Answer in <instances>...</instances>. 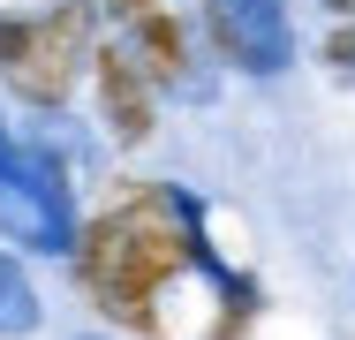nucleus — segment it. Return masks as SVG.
<instances>
[{"instance_id": "1", "label": "nucleus", "mask_w": 355, "mask_h": 340, "mask_svg": "<svg viewBox=\"0 0 355 340\" xmlns=\"http://www.w3.org/2000/svg\"><path fill=\"white\" fill-rule=\"evenodd\" d=\"M76 280L114 333L137 340H205L189 310H212L227 340L250 325V287L234 280V265H219L197 204L174 182H121L98 204L76 227Z\"/></svg>"}, {"instance_id": "2", "label": "nucleus", "mask_w": 355, "mask_h": 340, "mask_svg": "<svg viewBox=\"0 0 355 340\" xmlns=\"http://www.w3.org/2000/svg\"><path fill=\"white\" fill-rule=\"evenodd\" d=\"M98 0H53V8H23V15H0V83L38 106V114H61L76 91V76L98 61Z\"/></svg>"}, {"instance_id": "3", "label": "nucleus", "mask_w": 355, "mask_h": 340, "mask_svg": "<svg viewBox=\"0 0 355 340\" xmlns=\"http://www.w3.org/2000/svg\"><path fill=\"white\" fill-rule=\"evenodd\" d=\"M212 53L242 76H280L295 61V15L287 0H205Z\"/></svg>"}, {"instance_id": "4", "label": "nucleus", "mask_w": 355, "mask_h": 340, "mask_svg": "<svg viewBox=\"0 0 355 340\" xmlns=\"http://www.w3.org/2000/svg\"><path fill=\"white\" fill-rule=\"evenodd\" d=\"M91 83H98V121H106V136H114L121 151L151 144V129H159V83L144 76L137 53L106 38L98 61H91Z\"/></svg>"}, {"instance_id": "5", "label": "nucleus", "mask_w": 355, "mask_h": 340, "mask_svg": "<svg viewBox=\"0 0 355 340\" xmlns=\"http://www.w3.org/2000/svg\"><path fill=\"white\" fill-rule=\"evenodd\" d=\"M129 53L144 61V76H151L159 91H174V99H205V68H197L189 23H182L174 8H159V15L129 23Z\"/></svg>"}, {"instance_id": "6", "label": "nucleus", "mask_w": 355, "mask_h": 340, "mask_svg": "<svg viewBox=\"0 0 355 340\" xmlns=\"http://www.w3.org/2000/svg\"><path fill=\"white\" fill-rule=\"evenodd\" d=\"M38 325V287L23 280V265L0 250V333H31Z\"/></svg>"}, {"instance_id": "7", "label": "nucleus", "mask_w": 355, "mask_h": 340, "mask_svg": "<svg viewBox=\"0 0 355 340\" xmlns=\"http://www.w3.org/2000/svg\"><path fill=\"white\" fill-rule=\"evenodd\" d=\"M325 61H333V68H355V15H340V23H333V38H325Z\"/></svg>"}, {"instance_id": "8", "label": "nucleus", "mask_w": 355, "mask_h": 340, "mask_svg": "<svg viewBox=\"0 0 355 340\" xmlns=\"http://www.w3.org/2000/svg\"><path fill=\"white\" fill-rule=\"evenodd\" d=\"M114 8V23H144V15H159V0H106Z\"/></svg>"}]
</instances>
